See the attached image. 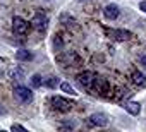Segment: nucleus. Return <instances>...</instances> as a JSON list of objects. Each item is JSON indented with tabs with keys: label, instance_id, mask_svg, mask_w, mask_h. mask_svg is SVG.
Listing matches in <instances>:
<instances>
[{
	"label": "nucleus",
	"instance_id": "5",
	"mask_svg": "<svg viewBox=\"0 0 146 132\" xmlns=\"http://www.w3.org/2000/svg\"><path fill=\"white\" fill-rule=\"evenodd\" d=\"M95 77H96L95 72H91V71H84V72H81V74L78 76V82H79V86H83V88H91Z\"/></svg>",
	"mask_w": 146,
	"mask_h": 132
},
{
	"label": "nucleus",
	"instance_id": "11",
	"mask_svg": "<svg viewBox=\"0 0 146 132\" xmlns=\"http://www.w3.org/2000/svg\"><path fill=\"white\" fill-rule=\"evenodd\" d=\"M33 53L31 51H28V50H24V48H21V50H17L16 51V58L19 60V62H28V60H33Z\"/></svg>",
	"mask_w": 146,
	"mask_h": 132
},
{
	"label": "nucleus",
	"instance_id": "12",
	"mask_svg": "<svg viewBox=\"0 0 146 132\" xmlns=\"http://www.w3.org/2000/svg\"><path fill=\"white\" fill-rule=\"evenodd\" d=\"M60 89H62L64 93H67V94H72V96H76V94H78V91L72 88L69 82H60Z\"/></svg>",
	"mask_w": 146,
	"mask_h": 132
},
{
	"label": "nucleus",
	"instance_id": "15",
	"mask_svg": "<svg viewBox=\"0 0 146 132\" xmlns=\"http://www.w3.org/2000/svg\"><path fill=\"white\" fill-rule=\"evenodd\" d=\"M58 84V81H57V77H50V79H46V81H43V86H46V88H55Z\"/></svg>",
	"mask_w": 146,
	"mask_h": 132
},
{
	"label": "nucleus",
	"instance_id": "4",
	"mask_svg": "<svg viewBox=\"0 0 146 132\" xmlns=\"http://www.w3.org/2000/svg\"><path fill=\"white\" fill-rule=\"evenodd\" d=\"M108 122H110V118L103 112H96L90 117V125H95V127H107Z\"/></svg>",
	"mask_w": 146,
	"mask_h": 132
},
{
	"label": "nucleus",
	"instance_id": "17",
	"mask_svg": "<svg viewBox=\"0 0 146 132\" xmlns=\"http://www.w3.org/2000/svg\"><path fill=\"white\" fill-rule=\"evenodd\" d=\"M12 130H21V132H26V127H23V125H19V123H12V127H11Z\"/></svg>",
	"mask_w": 146,
	"mask_h": 132
},
{
	"label": "nucleus",
	"instance_id": "7",
	"mask_svg": "<svg viewBox=\"0 0 146 132\" xmlns=\"http://www.w3.org/2000/svg\"><path fill=\"white\" fill-rule=\"evenodd\" d=\"M103 14H105V17H107V19L113 21V19H117V17H119L120 11H119V7H117L115 4H108V5L103 9Z\"/></svg>",
	"mask_w": 146,
	"mask_h": 132
},
{
	"label": "nucleus",
	"instance_id": "9",
	"mask_svg": "<svg viewBox=\"0 0 146 132\" xmlns=\"http://www.w3.org/2000/svg\"><path fill=\"white\" fill-rule=\"evenodd\" d=\"M132 82L137 86V88H144L146 86V76L139 71H134L132 72Z\"/></svg>",
	"mask_w": 146,
	"mask_h": 132
},
{
	"label": "nucleus",
	"instance_id": "8",
	"mask_svg": "<svg viewBox=\"0 0 146 132\" xmlns=\"http://www.w3.org/2000/svg\"><path fill=\"white\" fill-rule=\"evenodd\" d=\"M108 34H112V36H113L115 40H119V41H125V40L131 38V33H129V31H124V29H110Z\"/></svg>",
	"mask_w": 146,
	"mask_h": 132
},
{
	"label": "nucleus",
	"instance_id": "6",
	"mask_svg": "<svg viewBox=\"0 0 146 132\" xmlns=\"http://www.w3.org/2000/svg\"><path fill=\"white\" fill-rule=\"evenodd\" d=\"M31 26L38 31H45L46 26H48V17L45 14H36L33 19H31Z\"/></svg>",
	"mask_w": 146,
	"mask_h": 132
},
{
	"label": "nucleus",
	"instance_id": "2",
	"mask_svg": "<svg viewBox=\"0 0 146 132\" xmlns=\"http://www.w3.org/2000/svg\"><path fill=\"white\" fill-rule=\"evenodd\" d=\"M12 29H14L16 34H28V31H29V22L24 21L23 17L16 16V17L12 19Z\"/></svg>",
	"mask_w": 146,
	"mask_h": 132
},
{
	"label": "nucleus",
	"instance_id": "10",
	"mask_svg": "<svg viewBox=\"0 0 146 132\" xmlns=\"http://www.w3.org/2000/svg\"><path fill=\"white\" fill-rule=\"evenodd\" d=\"M124 108L131 115H139V112H141V105L137 101H127V103H124Z\"/></svg>",
	"mask_w": 146,
	"mask_h": 132
},
{
	"label": "nucleus",
	"instance_id": "1",
	"mask_svg": "<svg viewBox=\"0 0 146 132\" xmlns=\"http://www.w3.org/2000/svg\"><path fill=\"white\" fill-rule=\"evenodd\" d=\"M52 103H53V108L58 110V112H62V113L70 112V110H72V105H74L72 101L64 100V98H60V96H53V98H52Z\"/></svg>",
	"mask_w": 146,
	"mask_h": 132
},
{
	"label": "nucleus",
	"instance_id": "3",
	"mask_svg": "<svg viewBox=\"0 0 146 132\" xmlns=\"http://www.w3.org/2000/svg\"><path fill=\"white\" fill-rule=\"evenodd\" d=\"M14 96L21 101V103H29L33 100V93L31 89H28L26 86H16L14 88Z\"/></svg>",
	"mask_w": 146,
	"mask_h": 132
},
{
	"label": "nucleus",
	"instance_id": "18",
	"mask_svg": "<svg viewBox=\"0 0 146 132\" xmlns=\"http://www.w3.org/2000/svg\"><path fill=\"white\" fill-rule=\"evenodd\" d=\"M139 63L143 65V67H146V55H141L139 57Z\"/></svg>",
	"mask_w": 146,
	"mask_h": 132
},
{
	"label": "nucleus",
	"instance_id": "16",
	"mask_svg": "<svg viewBox=\"0 0 146 132\" xmlns=\"http://www.w3.org/2000/svg\"><path fill=\"white\" fill-rule=\"evenodd\" d=\"M23 71H19V69H16V71H12V77L14 79H23Z\"/></svg>",
	"mask_w": 146,
	"mask_h": 132
},
{
	"label": "nucleus",
	"instance_id": "14",
	"mask_svg": "<svg viewBox=\"0 0 146 132\" xmlns=\"http://www.w3.org/2000/svg\"><path fill=\"white\" fill-rule=\"evenodd\" d=\"M60 21L64 22V24H74L76 21H74V17H72V16H69L67 12H64L62 16H60Z\"/></svg>",
	"mask_w": 146,
	"mask_h": 132
},
{
	"label": "nucleus",
	"instance_id": "19",
	"mask_svg": "<svg viewBox=\"0 0 146 132\" xmlns=\"http://www.w3.org/2000/svg\"><path fill=\"white\" fill-rule=\"evenodd\" d=\"M139 9H141V11L146 14V2H141V4H139Z\"/></svg>",
	"mask_w": 146,
	"mask_h": 132
},
{
	"label": "nucleus",
	"instance_id": "13",
	"mask_svg": "<svg viewBox=\"0 0 146 132\" xmlns=\"http://www.w3.org/2000/svg\"><path fill=\"white\" fill-rule=\"evenodd\" d=\"M31 86H33V88H41V86H43V77H41L40 74H35V76L31 77Z\"/></svg>",
	"mask_w": 146,
	"mask_h": 132
}]
</instances>
